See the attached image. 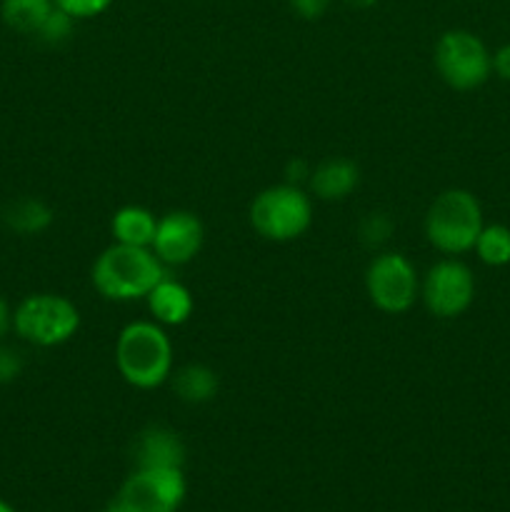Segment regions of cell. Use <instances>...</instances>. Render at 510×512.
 Here are the masks:
<instances>
[{"mask_svg": "<svg viewBox=\"0 0 510 512\" xmlns=\"http://www.w3.org/2000/svg\"><path fill=\"white\" fill-rule=\"evenodd\" d=\"M115 368L138 390H155L173 375V343L155 320H135L115 340Z\"/></svg>", "mask_w": 510, "mask_h": 512, "instance_id": "1", "label": "cell"}, {"mask_svg": "<svg viewBox=\"0 0 510 512\" xmlns=\"http://www.w3.org/2000/svg\"><path fill=\"white\" fill-rule=\"evenodd\" d=\"M165 278V265L150 248L113 243L95 258L90 280L105 300L130 303L145 300L150 290Z\"/></svg>", "mask_w": 510, "mask_h": 512, "instance_id": "2", "label": "cell"}, {"mask_svg": "<svg viewBox=\"0 0 510 512\" xmlns=\"http://www.w3.org/2000/svg\"><path fill=\"white\" fill-rule=\"evenodd\" d=\"M425 238L443 255H463L475 248L480 230H483V210L478 198L470 190L450 188L443 190L430 203L425 213Z\"/></svg>", "mask_w": 510, "mask_h": 512, "instance_id": "3", "label": "cell"}, {"mask_svg": "<svg viewBox=\"0 0 510 512\" xmlns=\"http://www.w3.org/2000/svg\"><path fill=\"white\" fill-rule=\"evenodd\" d=\"M248 218L260 238L288 243L308 233L313 225V200L300 185H270L255 195Z\"/></svg>", "mask_w": 510, "mask_h": 512, "instance_id": "4", "label": "cell"}, {"mask_svg": "<svg viewBox=\"0 0 510 512\" xmlns=\"http://www.w3.org/2000/svg\"><path fill=\"white\" fill-rule=\"evenodd\" d=\"M78 328V305L58 293H33L13 310L15 335L35 348H58L73 340Z\"/></svg>", "mask_w": 510, "mask_h": 512, "instance_id": "5", "label": "cell"}, {"mask_svg": "<svg viewBox=\"0 0 510 512\" xmlns=\"http://www.w3.org/2000/svg\"><path fill=\"white\" fill-rule=\"evenodd\" d=\"M435 70L453 90H475L490 78L493 55L470 30H448L435 43Z\"/></svg>", "mask_w": 510, "mask_h": 512, "instance_id": "6", "label": "cell"}, {"mask_svg": "<svg viewBox=\"0 0 510 512\" xmlns=\"http://www.w3.org/2000/svg\"><path fill=\"white\" fill-rule=\"evenodd\" d=\"M365 293L370 303L388 315L408 313L420 298V278L403 253H380L365 270Z\"/></svg>", "mask_w": 510, "mask_h": 512, "instance_id": "7", "label": "cell"}, {"mask_svg": "<svg viewBox=\"0 0 510 512\" xmlns=\"http://www.w3.org/2000/svg\"><path fill=\"white\" fill-rule=\"evenodd\" d=\"M185 493L183 468H135L115 500L130 512H178Z\"/></svg>", "mask_w": 510, "mask_h": 512, "instance_id": "8", "label": "cell"}, {"mask_svg": "<svg viewBox=\"0 0 510 512\" xmlns=\"http://www.w3.org/2000/svg\"><path fill=\"white\" fill-rule=\"evenodd\" d=\"M420 298H423L428 313L435 315V318H458L473 305V270L460 263L458 258L438 260L420 283Z\"/></svg>", "mask_w": 510, "mask_h": 512, "instance_id": "9", "label": "cell"}, {"mask_svg": "<svg viewBox=\"0 0 510 512\" xmlns=\"http://www.w3.org/2000/svg\"><path fill=\"white\" fill-rule=\"evenodd\" d=\"M205 230L203 223L190 210H170L163 218H158L155 238L150 250L158 255L163 265H188L190 260L198 258L203 248Z\"/></svg>", "mask_w": 510, "mask_h": 512, "instance_id": "10", "label": "cell"}, {"mask_svg": "<svg viewBox=\"0 0 510 512\" xmlns=\"http://www.w3.org/2000/svg\"><path fill=\"white\" fill-rule=\"evenodd\" d=\"M135 468H183L185 445L175 430L165 425H150L135 438Z\"/></svg>", "mask_w": 510, "mask_h": 512, "instance_id": "11", "label": "cell"}, {"mask_svg": "<svg viewBox=\"0 0 510 512\" xmlns=\"http://www.w3.org/2000/svg\"><path fill=\"white\" fill-rule=\"evenodd\" d=\"M360 170L348 158H330L308 175V190L318 200H343L358 188Z\"/></svg>", "mask_w": 510, "mask_h": 512, "instance_id": "12", "label": "cell"}, {"mask_svg": "<svg viewBox=\"0 0 510 512\" xmlns=\"http://www.w3.org/2000/svg\"><path fill=\"white\" fill-rule=\"evenodd\" d=\"M145 303H148V310H150V315H153L155 323L163 325V328L165 325H168V328H173V325L188 323L190 315H193V310H195L190 290L185 288L183 283H178V280H170V278L160 280V283L148 293Z\"/></svg>", "mask_w": 510, "mask_h": 512, "instance_id": "13", "label": "cell"}, {"mask_svg": "<svg viewBox=\"0 0 510 512\" xmlns=\"http://www.w3.org/2000/svg\"><path fill=\"white\" fill-rule=\"evenodd\" d=\"M155 228H158V218L143 205H125V208L115 210L113 220H110L113 243L135 245V248H150Z\"/></svg>", "mask_w": 510, "mask_h": 512, "instance_id": "14", "label": "cell"}, {"mask_svg": "<svg viewBox=\"0 0 510 512\" xmlns=\"http://www.w3.org/2000/svg\"><path fill=\"white\" fill-rule=\"evenodd\" d=\"M53 208L38 198L10 200L3 210V223L18 235H40L53 225Z\"/></svg>", "mask_w": 510, "mask_h": 512, "instance_id": "15", "label": "cell"}, {"mask_svg": "<svg viewBox=\"0 0 510 512\" xmlns=\"http://www.w3.org/2000/svg\"><path fill=\"white\" fill-rule=\"evenodd\" d=\"M173 378V390L183 403L200 405L208 403L218 393V375L215 370H210L208 365L190 363L185 368H180L178 373L170 375Z\"/></svg>", "mask_w": 510, "mask_h": 512, "instance_id": "16", "label": "cell"}, {"mask_svg": "<svg viewBox=\"0 0 510 512\" xmlns=\"http://www.w3.org/2000/svg\"><path fill=\"white\" fill-rule=\"evenodd\" d=\"M55 10L53 0H3L0 3V15L10 30L23 35H35L40 25L48 20Z\"/></svg>", "mask_w": 510, "mask_h": 512, "instance_id": "17", "label": "cell"}, {"mask_svg": "<svg viewBox=\"0 0 510 512\" xmlns=\"http://www.w3.org/2000/svg\"><path fill=\"white\" fill-rule=\"evenodd\" d=\"M475 253L485 265H500L510 263V228L505 225H483L478 240H475Z\"/></svg>", "mask_w": 510, "mask_h": 512, "instance_id": "18", "label": "cell"}, {"mask_svg": "<svg viewBox=\"0 0 510 512\" xmlns=\"http://www.w3.org/2000/svg\"><path fill=\"white\" fill-rule=\"evenodd\" d=\"M73 25H75V18H70L68 13H63L60 8H55L53 13L48 15V20L40 25V30L35 33V38L43 40V43H48V45H60V43H65L70 35H73Z\"/></svg>", "mask_w": 510, "mask_h": 512, "instance_id": "19", "label": "cell"}, {"mask_svg": "<svg viewBox=\"0 0 510 512\" xmlns=\"http://www.w3.org/2000/svg\"><path fill=\"white\" fill-rule=\"evenodd\" d=\"M55 8H60L63 13H68L75 20H88L95 15H103L115 0H53Z\"/></svg>", "mask_w": 510, "mask_h": 512, "instance_id": "20", "label": "cell"}, {"mask_svg": "<svg viewBox=\"0 0 510 512\" xmlns=\"http://www.w3.org/2000/svg\"><path fill=\"white\" fill-rule=\"evenodd\" d=\"M390 230H393V223H390V220H388V215L373 213L363 223L360 233H363V240L368 245H380V243H383V240H388Z\"/></svg>", "mask_w": 510, "mask_h": 512, "instance_id": "21", "label": "cell"}, {"mask_svg": "<svg viewBox=\"0 0 510 512\" xmlns=\"http://www.w3.org/2000/svg\"><path fill=\"white\" fill-rule=\"evenodd\" d=\"M20 373H23V358H20L18 350L0 345V385L13 383Z\"/></svg>", "mask_w": 510, "mask_h": 512, "instance_id": "22", "label": "cell"}, {"mask_svg": "<svg viewBox=\"0 0 510 512\" xmlns=\"http://www.w3.org/2000/svg\"><path fill=\"white\" fill-rule=\"evenodd\" d=\"M333 0H288L290 10L303 20H318L328 13Z\"/></svg>", "mask_w": 510, "mask_h": 512, "instance_id": "23", "label": "cell"}, {"mask_svg": "<svg viewBox=\"0 0 510 512\" xmlns=\"http://www.w3.org/2000/svg\"><path fill=\"white\" fill-rule=\"evenodd\" d=\"M493 70L503 80H510V43L503 45V48L493 55Z\"/></svg>", "mask_w": 510, "mask_h": 512, "instance_id": "24", "label": "cell"}, {"mask_svg": "<svg viewBox=\"0 0 510 512\" xmlns=\"http://www.w3.org/2000/svg\"><path fill=\"white\" fill-rule=\"evenodd\" d=\"M8 330H13V310L5 303V298L0 295V338H3Z\"/></svg>", "mask_w": 510, "mask_h": 512, "instance_id": "25", "label": "cell"}, {"mask_svg": "<svg viewBox=\"0 0 510 512\" xmlns=\"http://www.w3.org/2000/svg\"><path fill=\"white\" fill-rule=\"evenodd\" d=\"M345 5H350V8H358V10H365V8H373L378 0H343Z\"/></svg>", "mask_w": 510, "mask_h": 512, "instance_id": "26", "label": "cell"}, {"mask_svg": "<svg viewBox=\"0 0 510 512\" xmlns=\"http://www.w3.org/2000/svg\"><path fill=\"white\" fill-rule=\"evenodd\" d=\"M105 512H130L128 508H123V505L118 503V500H113V503L108 505V508H105Z\"/></svg>", "mask_w": 510, "mask_h": 512, "instance_id": "27", "label": "cell"}, {"mask_svg": "<svg viewBox=\"0 0 510 512\" xmlns=\"http://www.w3.org/2000/svg\"><path fill=\"white\" fill-rule=\"evenodd\" d=\"M0 512H15L13 505H8L5 500H0Z\"/></svg>", "mask_w": 510, "mask_h": 512, "instance_id": "28", "label": "cell"}]
</instances>
